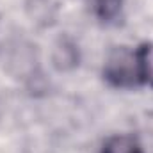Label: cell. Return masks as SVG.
<instances>
[{
	"label": "cell",
	"mask_w": 153,
	"mask_h": 153,
	"mask_svg": "<svg viewBox=\"0 0 153 153\" xmlns=\"http://www.w3.org/2000/svg\"><path fill=\"white\" fill-rule=\"evenodd\" d=\"M93 16L103 25H116L125 13V0H85Z\"/></svg>",
	"instance_id": "7a4b0ae2"
},
{
	"label": "cell",
	"mask_w": 153,
	"mask_h": 153,
	"mask_svg": "<svg viewBox=\"0 0 153 153\" xmlns=\"http://www.w3.org/2000/svg\"><path fill=\"white\" fill-rule=\"evenodd\" d=\"M100 153H144L141 143L134 135H114L111 137Z\"/></svg>",
	"instance_id": "3957f363"
},
{
	"label": "cell",
	"mask_w": 153,
	"mask_h": 153,
	"mask_svg": "<svg viewBox=\"0 0 153 153\" xmlns=\"http://www.w3.org/2000/svg\"><path fill=\"white\" fill-rule=\"evenodd\" d=\"M103 78L116 89L153 87V43L111 52L103 64Z\"/></svg>",
	"instance_id": "6da1fadb"
}]
</instances>
